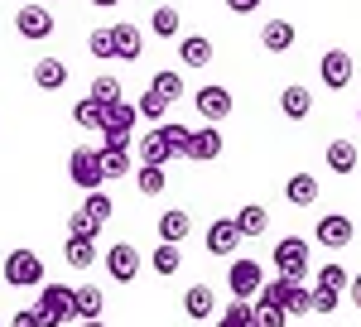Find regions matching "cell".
Wrapping results in <instances>:
<instances>
[{"instance_id": "41", "label": "cell", "mask_w": 361, "mask_h": 327, "mask_svg": "<svg viewBox=\"0 0 361 327\" xmlns=\"http://www.w3.org/2000/svg\"><path fill=\"white\" fill-rule=\"evenodd\" d=\"M284 323H289V313L279 303H255V327H284Z\"/></svg>"}, {"instance_id": "40", "label": "cell", "mask_w": 361, "mask_h": 327, "mask_svg": "<svg viewBox=\"0 0 361 327\" xmlns=\"http://www.w3.org/2000/svg\"><path fill=\"white\" fill-rule=\"evenodd\" d=\"M87 49H92V58H116L111 29H92V34H87Z\"/></svg>"}, {"instance_id": "24", "label": "cell", "mask_w": 361, "mask_h": 327, "mask_svg": "<svg viewBox=\"0 0 361 327\" xmlns=\"http://www.w3.org/2000/svg\"><path fill=\"white\" fill-rule=\"evenodd\" d=\"M279 111H284L289 121H304L308 111H313V97H308V87H299V82H289V87L279 92Z\"/></svg>"}, {"instance_id": "4", "label": "cell", "mask_w": 361, "mask_h": 327, "mask_svg": "<svg viewBox=\"0 0 361 327\" xmlns=\"http://www.w3.org/2000/svg\"><path fill=\"white\" fill-rule=\"evenodd\" d=\"M135 121H140V111L130 101H102V135H106V144H130L135 140Z\"/></svg>"}, {"instance_id": "23", "label": "cell", "mask_w": 361, "mask_h": 327, "mask_svg": "<svg viewBox=\"0 0 361 327\" xmlns=\"http://www.w3.org/2000/svg\"><path fill=\"white\" fill-rule=\"evenodd\" d=\"M183 313H188L193 323L212 318V313H217V299H212V289H207V284H193V289H183Z\"/></svg>"}, {"instance_id": "47", "label": "cell", "mask_w": 361, "mask_h": 327, "mask_svg": "<svg viewBox=\"0 0 361 327\" xmlns=\"http://www.w3.org/2000/svg\"><path fill=\"white\" fill-rule=\"evenodd\" d=\"M92 5H102V10H116V5H121V0H92Z\"/></svg>"}, {"instance_id": "37", "label": "cell", "mask_w": 361, "mask_h": 327, "mask_svg": "<svg viewBox=\"0 0 361 327\" xmlns=\"http://www.w3.org/2000/svg\"><path fill=\"white\" fill-rule=\"evenodd\" d=\"M183 270V255H178V245L159 241V250H154V274H178Z\"/></svg>"}, {"instance_id": "18", "label": "cell", "mask_w": 361, "mask_h": 327, "mask_svg": "<svg viewBox=\"0 0 361 327\" xmlns=\"http://www.w3.org/2000/svg\"><path fill=\"white\" fill-rule=\"evenodd\" d=\"M97 159H102V178H126L130 173V144H102Z\"/></svg>"}, {"instance_id": "13", "label": "cell", "mask_w": 361, "mask_h": 327, "mask_svg": "<svg viewBox=\"0 0 361 327\" xmlns=\"http://www.w3.org/2000/svg\"><path fill=\"white\" fill-rule=\"evenodd\" d=\"M318 73H323V87L347 92V82H352V58H347V49H328L323 63H318Z\"/></svg>"}, {"instance_id": "43", "label": "cell", "mask_w": 361, "mask_h": 327, "mask_svg": "<svg viewBox=\"0 0 361 327\" xmlns=\"http://www.w3.org/2000/svg\"><path fill=\"white\" fill-rule=\"evenodd\" d=\"M337 303H342V294H337V289H318V284H313V313H318V318L337 313Z\"/></svg>"}, {"instance_id": "25", "label": "cell", "mask_w": 361, "mask_h": 327, "mask_svg": "<svg viewBox=\"0 0 361 327\" xmlns=\"http://www.w3.org/2000/svg\"><path fill=\"white\" fill-rule=\"evenodd\" d=\"M63 82H68V63H63V58H39V63H34V87L58 92Z\"/></svg>"}, {"instance_id": "5", "label": "cell", "mask_w": 361, "mask_h": 327, "mask_svg": "<svg viewBox=\"0 0 361 327\" xmlns=\"http://www.w3.org/2000/svg\"><path fill=\"white\" fill-rule=\"evenodd\" d=\"M270 260H275V274H284V279H299V284L308 279V241L304 236H284L270 250Z\"/></svg>"}, {"instance_id": "21", "label": "cell", "mask_w": 361, "mask_h": 327, "mask_svg": "<svg viewBox=\"0 0 361 327\" xmlns=\"http://www.w3.org/2000/svg\"><path fill=\"white\" fill-rule=\"evenodd\" d=\"M231 221H236L241 241H246V236H265V231H270V212H265L260 202H246V207H241V212H236Z\"/></svg>"}, {"instance_id": "30", "label": "cell", "mask_w": 361, "mask_h": 327, "mask_svg": "<svg viewBox=\"0 0 361 327\" xmlns=\"http://www.w3.org/2000/svg\"><path fill=\"white\" fill-rule=\"evenodd\" d=\"M63 260H68L73 270H87V265L97 260V241H82V236H68V245H63Z\"/></svg>"}, {"instance_id": "42", "label": "cell", "mask_w": 361, "mask_h": 327, "mask_svg": "<svg viewBox=\"0 0 361 327\" xmlns=\"http://www.w3.org/2000/svg\"><path fill=\"white\" fill-rule=\"evenodd\" d=\"M347 284H352V279H347L342 265H323V270H318V289H337V294H342Z\"/></svg>"}, {"instance_id": "32", "label": "cell", "mask_w": 361, "mask_h": 327, "mask_svg": "<svg viewBox=\"0 0 361 327\" xmlns=\"http://www.w3.org/2000/svg\"><path fill=\"white\" fill-rule=\"evenodd\" d=\"M73 121L87 125V130H102V101H97V97H78V101H73Z\"/></svg>"}, {"instance_id": "7", "label": "cell", "mask_w": 361, "mask_h": 327, "mask_svg": "<svg viewBox=\"0 0 361 327\" xmlns=\"http://www.w3.org/2000/svg\"><path fill=\"white\" fill-rule=\"evenodd\" d=\"M68 178H73L82 192H97V188H102L106 178H102V159H97V149H82V144H78V149L68 154Z\"/></svg>"}, {"instance_id": "48", "label": "cell", "mask_w": 361, "mask_h": 327, "mask_svg": "<svg viewBox=\"0 0 361 327\" xmlns=\"http://www.w3.org/2000/svg\"><path fill=\"white\" fill-rule=\"evenodd\" d=\"M78 327H106V323H102V318H92V323H78Z\"/></svg>"}, {"instance_id": "46", "label": "cell", "mask_w": 361, "mask_h": 327, "mask_svg": "<svg viewBox=\"0 0 361 327\" xmlns=\"http://www.w3.org/2000/svg\"><path fill=\"white\" fill-rule=\"evenodd\" d=\"M347 294H352V303L361 308V274H352V284H347Z\"/></svg>"}, {"instance_id": "49", "label": "cell", "mask_w": 361, "mask_h": 327, "mask_svg": "<svg viewBox=\"0 0 361 327\" xmlns=\"http://www.w3.org/2000/svg\"><path fill=\"white\" fill-rule=\"evenodd\" d=\"M357 121H361V106H357Z\"/></svg>"}, {"instance_id": "15", "label": "cell", "mask_w": 361, "mask_h": 327, "mask_svg": "<svg viewBox=\"0 0 361 327\" xmlns=\"http://www.w3.org/2000/svg\"><path fill=\"white\" fill-rule=\"evenodd\" d=\"M135 154H140V164H149V168H164L169 159H178V154L169 149V140L159 135V125H154L149 135H135Z\"/></svg>"}, {"instance_id": "45", "label": "cell", "mask_w": 361, "mask_h": 327, "mask_svg": "<svg viewBox=\"0 0 361 327\" xmlns=\"http://www.w3.org/2000/svg\"><path fill=\"white\" fill-rule=\"evenodd\" d=\"M226 10L231 15H250V10H260V0H226Z\"/></svg>"}, {"instance_id": "17", "label": "cell", "mask_w": 361, "mask_h": 327, "mask_svg": "<svg viewBox=\"0 0 361 327\" xmlns=\"http://www.w3.org/2000/svg\"><path fill=\"white\" fill-rule=\"evenodd\" d=\"M111 39H116V58H121V63H135V58L145 54V34H140V25H116Z\"/></svg>"}, {"instance_id": "35", "label": "cell", "mask_w": 361, "mask_h": 327, "mask_svg": "<svg viewBox=\"0 0 361 327\" xmlns=\"http://www.w3.org/2000/svg\"><path fill=\"white\" fill-rule=\"evenodd\" d=\"M68 236H82V241H97V236H102V221H97V217H87L82 207H78V212L68 217Z\"/></svg>"}, {"instance_id": "33", "label": "cell", "mask_w": 361, "mask_h": 327, "mask_svg": "<svg viewBox=\"0 0 361 327\" xmlns=\"http://www.w3.org/2000/svg\"><path fill=\"white\" fill-rule=\"evenodd\" d=\"M164 183H169V173H164V168H149V164H140L135 188L145 192V197H159V192H164Z\"/></svg>"}, {"instance_id": "39", "label": "cell", "mask_w": 361, "mask_h": 327, "mask_svg": "<svg viewBox=\"0 0 361 327\" xmlns=\"http://www.w3.org/2000/svg\"><path fill=\"white\" fill-rule=\"evenodd\" d=\"M159 135H164L169 149L183 159V149H188V135H193V130H188V125H178V121H164V125H159Z\"/></svg>"}, {"instance_id": "22", "label": "cell", "mask_w": 361, "mask_h": 327, "mask_svg": "<svg viewBox=\"0 0 361 327\" xmlns=\"http://www.w3.org/2000/svg\"><path fill=\"white\" fill-rule=\"evenodd\" d=\"M188 231H193V217H188L183 207H169V212H159V241L178 245Z\"/></svg>"}, {"instance_id": "3", "label": "cell", "mask_w": 361, "mask_h": 327, "mask_svg": "<svg viewBox=\"0 0 361 327\" xmlns=\"http://www.w3.org/2000/svg\"><path fill=\"white\" fill-rule=\"evenodd\" d=\"M0 274H5L10 289H39L44 284V260H39V250H10Z\"/></svg>"}, {"instance_id": "31", "label": "cell", "mask_w": 361, "mask_h": 327, "mask_svg": "<svg viewBox=\"0 0 361 327\" xmlns=\"http://www.w3.org/2000/svg\"><path fill=\"white\" fill-rule=\"evenodd\" d=\"M82 212L87 217H97L102 221V226H106V221L116 217V202H111V192L106 188H97V192H87V202H82Z\"/></svg>"}, {"instance_id": "10", "label": "cell", "mask_w": 361, "mask_h": 327, "mask_svg": "<svg viewBox=\"0 0 361 327\" xmlns=\"http://www.w3.org/2000/svg\"><path fill=\"white\" fill-rule=\"evenodd\" d=\"M102 260H106V274H111L116 284H130V279H140V250H135V245L116 241L111 250L102 255Z\"/></svg>"}, {"instance_id": "19", "label": "cell", "mask_w": 361, "mask_h": 327, "mask_svg": "<svg viewBox=\"0 0 361 327\" xmlns=\"http://www.w3.org/2000/svg\"><path fill=\"white\" fill-rule=\"evenodd\" d=\"M260 44H265L270 54H289V49H294V25H289V20H265V25H260Z\"/></svg>"}, {"instance_id": "16", "label": "cell", "mask_w": 361, "mask_h": 327, "mask_svg": "<svg viewBox=\"0 0 361 327\" xmlns=\"http://www.w3.org/2000/svg\"><path fill=\"white\" fill-rule=\"evenodd\" d=\"M102 308H106V294H102L97 284L73 289V323H92V318H102Z\"/></svg>"}, {"instance_id": "8", "label": "cell", "mask_w": 361, "mask_h": 327, "mask_svg": "<svg viewBox=\"0 0 361 327\" xmlns=\"http://www.w3.org/2000/svg\"><path fill=\"white\" fill-rule=\"evenodd\" d=\"M352 236H357V226H352L347 212H328V217H318V226H313V241L328 245V250H347Z\"/></svg>"}, {"instance_id": "14", "label": "cell", "mask_w": 361, "mask_h": 327, "mask_svg": "<svg viewBox=\"0 0 361 327\" xmlns=\"http://www.w3.org/2000/svg\"><path fill=\"white\" fill-rule=\"evenodd\" d=\"M202 245H207V255H231V250L241 245V231H236V221H231V217H217L212 226H207Z\"/></svg>"}, {"instance_id": "6", "label": "cell", "mask_w": 361, "mask_h": 327, "mask_svg": "<svg viewBox=\"0 0 361 327\" xmlns=\"http://www.w3.org/2000/svg\"><path fill=\"white\" fill-rule=\"evenodd\" d=\"M260 284H265V270H260V260H250V255H236V260L226 265V289H231V299H255V294H260Z\"/></svg>"}, {"instance_id": "44", "label": "cell", "mask_w": 361, "mask_h": 327, "mask_svg": "<svg viewBox=\"0 0 361 327\" xmlns=\"http://www.w3.org/2000/svg\"><path fill=\"white\" fill-rule=\"evenodd\" d=\"M10 327H39V313L25 308V313H15V318H10Z\"/></svg>"}, {"instance_id": "28", "label": "cell", "mask_w": 361, "mask_h": 327, "mask_svg": "<svg viewBox=\"0 0 361 327\" xmlns=\"http://www.w3.org/2000/svg\"><path fill=\"white\" fill-rule=\"evenodd\" d=\"M323 159H328L333 173H352V168H357V144H352V140H333V144L323 149Z\"/></svg>"}, {"instance_id": "9", "label": "cell", "mask_w": 361, "mask_h": 327, "mask_svg": "<svg viewBox=\"0 0 361 327\" xmlns=\"http://www.w3.org/2000/svg\"><path fill=\"white\" fill-rule=\"evenodd\" d=\"M15 29H20V39H34V44H44V39H54V15L44 10V5H20V15H15Z\"/></svg>"}, {"instance_id": "11", "label": "cell", "mask_w": 361, "mask_h": 327, "mask_svg": "<svg viewBox=\"0 0 361 327\" xmlns=\"http://www.w3.org/2000/svg\"><path fill=\"white\" fill-rule=\"evenodd\" d=\"M193 106L202 111V121H207V125H217V121L231 116V92L217 87V82H212V87H197V92H193Z\"/></svg>"}, {"instance_id": "36", "label": "cell", "mask_w": 361, "mask_h": 327, "mask_svg": "<svg viewBox=\"0 0 361 327\" xmlns=\"http://www.w3.org/2000/svg\"><path fill=\"white\" fill-rule=\"evenodd\" d=\"M149 29H154L159 39H173V34H178V10H173V5H159V10L149 15Z\"/></svg>"}, {"instance_id": "12", "label": "cell", "mask_w": 361, "mask_h": 327, "mask_svg": "<svg viewBox=\"0 0 361 327\" xmlns=\"http://www.w3.org/2000/svg\"><path fill=\"white\" fill-rule=\"evenodd\" d=\"M222 130L217 125H202V130H193L188 135V149H183V159H193V164H212L217 154H222Z\"/></svg>"}, {"instance_id": "1", "label": "cell", "mask_w": 361, "mask_h": 327, "mask_svg": "<svg viewBox=\"0 0 361 327\" xmlns=\"http://www.w3.org/2000/svg\"><path fill=\"white\" fill-rule=\"evenodd\" d=\"M255 303H279L289 318H304V313H313V289H304L299 279H284V274H275V279H265V284H260Z\"/></svg>"}, {"instance_id": "34", "label": "cell", "mask_w": 361, "mask_h": 327, "mask_svg": "<svg viewBox=\"0 0 361 327\" xmlns=\"http://www.w3.org/2000/svg\"><path fill=\"white\" fill-rule=\"evenodd\" d=\"M135 111L145 116V121H154V125H164V116H169V101H164V97H154V92L145 87V97L135 101Z\"/></svg>"}, {"instance_id": "26", "label": "cell", "mask_w": 361, "mask_h": 327, "mask_svg": "<svg viewBox=\"0 0 361 327\" xmlns=\"http://www.w3.org/2000/svg\"><path fill=\"white\" fill-rule=\"evenodd\" d=\"M149 92H154V97H164L169 106H173V101H178L188 87H183V73H178V68H159V73L149 78Z\"/></svg>"}, {"instance_id": "29", "label": "cell", "mask_w": 361, "mask_h": 327, "mask_svg": "<svg viewBox=\"0 0 361 327\" xmlns=\"http://www.w3.org/2000/svg\"><path fill=\"white\" fill-rule=\"evenodd\" d=\"M217 327H255V303L231 299L222 313H217Z\"/></svg>"}, {"instance_id": "27", "label": "cell", "mask_w": 361, "mask_h": 327, "mask_svg": "<svg viewBox=\"0 0 361 327\" xmlns=\"http://www.w3.org/2000/svg\"><path fill=\"white\" fill-rule=\"evenodd\" d=\"M284 197H289L294 207H313V202H318V178H313V173H289Z\"/></svg>"}, {"instance_id": "2", "label": "cell", "mask_w": 361, "mask_h": 327, "mask_svg": "<svg viewBox=\"0 0 361 327\" xmlns=\"http://www.w3.org/2000/svg\"><path fill=\"white\" fill-rule=\"evenodd\" d=\"M34 313H39V327L73 323V289H68V284H39V303H34Z\"/></svg>"}, {"instance_id": "20", "label": "cell", "mask_w": 361, "mask_h": 327, "mask_svg": "<svg viewBox=\"0 0 361 327\" xmlns=\"http://www.w3.org/2000/svg\"><path fill=\"white\" fill-rule=\"evenodd\" d=\"M178 63H183V68H207V63H212V39H202V34L178 39Z\"/></svg>"}, {"instance_id": "38", "label": "cell", "mask_w": 361, "mask_h": 327, "mask_svg": "<svg viewBox=\"0 0 361 327\" xmlns=\"http://www.w3.org/2000/svg\"><path fill=\"white\" fill-rule=\"evenodd\" d=\"M87 97H97V101H121L126 92H121V82H116L111 73H102V78H92V87H87Z\"/></svg>"}]
</instances>
